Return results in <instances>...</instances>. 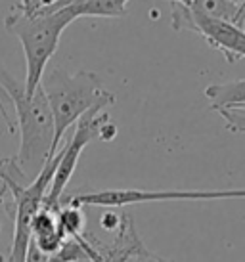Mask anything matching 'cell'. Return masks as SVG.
Instances as JSON below:
<instances>
[{
  "label": "cell",
  "mask_w": 245,
  "mask_h": 262,
  "mask_svg": "<svg viewBox=\"0 0 245 262\" xmlns=\"http://www.w3.org/2000/svg\"><path fill=\"white\" fill-rule=\"evenodd\" d=\"M0 90L6 92L17 113L19 126V151L12 157V165L23 180L35 178L46 161L54 157V115L48 105L46 94L40 86L35 92H27L22 82L0 66Z\"/></svg>",
  "instance_id": "6da1fadb"
},
{
  "label": "cell",
  "mask_w": 245,
  "mask_h": 262,
  "mask_svg": "<svg viewBox=\"0 0 245 262\" xmlns=\"http://www.w3.org/2000/svg\"><path fill=\"white\" fill-rule=\"evenodd\" d=\"M77 19L65 0L40 6L35 12H23L15 6L4 19V27L22 42L25 54V80L27 92H35L40 86L46 66L54 52L58 50L59 38L67 25Z\"/></svg>",
  "instance_id": "7a4b0ae2"
},
{
  "label": "cell",
  "mask_w": 245,
  "mask_h": 262,
  "mask_svg": "<svg viewBox=\"0 0 245 262\" xmlns=\"http://www.w3.org/2000/svg\"><path fill=\"white\" fill-rule=\"evenodd\" d=\"M40 88L46 94L48 105L54 115V153H58L64 134L79 121L87 111L96 105H115V96L104 88L100 77L90 71L67 73L64 69H52L44 73Z\"/></svg>",
  "instance_id": "3957f363"
},
{
  "label": "cell",
  "mask_w": 245,
  "mask_h": 262,
  "mask_svg": "<svg viewBox=\"0 0 245 262\" xmlns=\"http://www.w3.org/2000/svg\"><path fill=\"white\" fill-rule=\"evenodd\" d=\"M215 199H245V189H104L94 193H79L67 199L73 207H108L119 209L140 203H163V201H215Z\"/></svg>",
  "instance_id": "277c9868"
},
{
  "label": "cell",
  "mask_w": 245,
  "mask_h": 262,
  "mask_svg": "<svg viewBox=\"0 0 245 262\" xmlns=\"http://www.w3.org/2000/svg\"><path fill=\"white\" fill-rule=\"evenodd\" d=\"M108 110V105H96L77 121V128L73 132L71 140L59 151L58 168H56V174L52 178L50 189L44 197L43 207H46V209H50L54 212H58L62 209V195H64L65 188H67V184H69L73 172L77 168V163H79L80 155H83V149L90 142L100 138L104 124H108L111 121Z\"/></svg>",
  "instance_id": "5b68a950"
},
{
  "label": "cell",
  "mask_w": 245,
  "mask_h": 262,
  "mask_svg": "<svg viewBox=\"0 0 245 262\" xmlns=\"http://www.w3.org/2000/svg\"><path fill=\"white\" fill-rule=\"evenodd\" d=\"M173 27L195 31L207 40L209 46L222 52L228 63L245 58V29L241 25L195 14L178 2H173Z\"/></svg>",
  "instance_id": "8992f818"
},
{
  "label": "cell",
  "mask_w": 245,
  "mask_h": 262,
  "mask_svg": "<svg viewBox=\"0 0 245 262\" xmlns=\"http://www.w3.org/2000/svg\"><path fill=\"white\" fill-rule=\"evenodd\" d=\"M176 2L188 8L190 12H195V14L236 23L241 27L245 23V10L232 4L230 0H176Z\"/></svg>",
  "instance_id": "52a82bcc"
},
{
  "label": "cell",
  "mask_w": 245,
  "mask_h": 262,
  "mask_svg": "<svg viewBox=\"0 0 245 262\" xmlns=\"http://www.w3.org/2000/svg\"><path fill=\"white\" fill-rule=\"evenodd\" d=\"M205 98L211 102V107L215 111L245 110V79L211 84L205 88Z\"/></svg>",
  "instance_id": "ba28073f"
},
{
  "label": "cell",
  "mask_w": 245,
  "mask_h": 262,
  "mask_svg": "<svg viewBox=\"0 0 245 262\" xmlns=\"http://www.w3.org/2000/svg\"><path fill=\"white\" fill-rule=\"evenodd\" d=\"M75 17H122L130 0H65Z\"/></svg>",
  "instance_id": "9c48e42d"
},
{
  "label": "cell",
  "mask_w": 245,
  "mask_h": 262,
  "mask_svg": "<svg viewBox=\"0 0 245 262\" xmlns=\"http://www.w3.org/2000/svg\"><path fill=\"white\" fill-rule=\"evenodd\" d=\"M58 224L62 228V232L65 233V237L71 239H79L85 235V226H87V219L80 207H73L67 205L64 209L58 211Z\"/></svg>",
  "instance_id": "30bf717a"
},
{
  "label": "cell",
  "mask_w": 245,
  "mask_h": 262,
  "mask_svg": "<svg viewBox=\"0 0 245 262\" xmlns=\"http://www.w3.org/2000/svg\"><path fill=\"white\" fill-rule=\"evenodd\" d=\"M218 113L228 130L234 134H245V110H222Z\"/></svg>",
  "instance_id": "8fae6325"
},
{
  "label": "cell",
  "mask_w": 245,
  "mask_h": 262,
  "mask_svg": "<svg viewBox=\"0 0 245 262\" xmlns=\"http://www.w3.org/2000/svg\"><path fill=\"white\" fill-rule=\"evenodd\" d=\"M125 220H127V216H122L119 212L108 211L100 216V226L106 232H119L125 224Z\"/></svg>",
  "instance_id": "7c38bea8"
},
{
  "label": "cell",
  "mask_w": 245,
  "mask_h": 262,
  "mask_svg": "<svg viewBox=\"0 0 245 262\" xmlns=\"http://www.w3.org/2000/svg\"><path fill=\"white\" fill-rule=\"evenodd\" d=\"M44 4V0H19L17 8L23 10V12H35Z\"/></svg>",
  "instance_id": "4fadbf2b"
},
{
  "label": "cell",
  "mask_w": 245,
  "mask_h": 262,
  "mask_svg": "<svg viewBox=\"0 0 245 262\" xmlns=\"http://www.w3.org/2000/svg\"><path fill=\"white\" fill-rule=\"evenodd\" d=\"M115 134H117V126L109 121V123L104 124V128H101L100 140H104V142H111V140L115 138Z\"/></svg>",
  "instance_id": "5bb4252c"
},
{
  "label": "cell",
  "mask_w": 245,
  "mask_h": 262,
  "mask_svg": "<svg viewBox=\"0 0 245 262\" xmlns=\"http://www.w3.org/2000/svg\"><path fill=\"white\" fill-rule=\"evenodd\" d=\"M232 4H236L238 8H241V10H245V0H230Z\"/></svg>",
  "instance_id": "9a60e30c"
},
{
  "label": "cell",
  "mask_w": 245,
  "mask_h": 262,
  "mask_svg": "<svg viewBox=\"0 0 245 262\" xmlns=\"http://www.w3.org/2000/svg\"><path fill=\"white\" fill-rule=\"evenodd\" d=\"M150 262H174V260H163V258H159V256L152 255V258H150Z\"/></svg>",
  "instance_id": "2e32d148"
},
{
  "label": "cell",
  "mask_w": 245,
  "mask_h": 262,
  "mask_svg": "<svg viewBox=\"0 0 245 262\" xmlns=\"http://www.w3.org/2000/svg\"><path fill=\"white\" fill-rule=\"evenodd\" d=\"M171 2H176V0H171Z\"/></svg>",
  "instance_id": "e0dca14e"
}]
</instances>
